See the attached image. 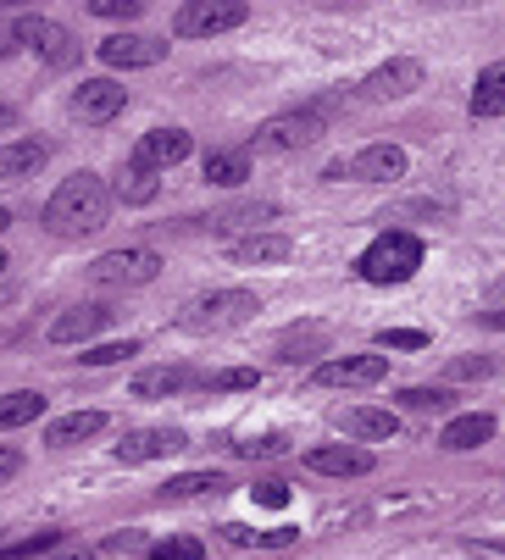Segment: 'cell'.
<instances>
[{"mask_svg":"<svg viewBox=\"0 0 505 560\" xmlns=\"http://www.w3.org/2000/svg\"><path fill=\"white\" fill-rule=\"evenodd\" d=\"M322 178H328V184H340V178H356V184H394V178H405V150H400V144H367L361 155H351V162H333Z\"/></svg>","mask_w":505,"mask_h":560,"instance_id":"cell-6","label":"cell"},{"mask_svg":"<svg viewBox=\"0 0 505 560\" xmlns=\"http://www.w3.org/2000/svg\"><path fill=\"white\" fill-rule=\"evenodd\" d=\"M489 372H494L489 355H461V361H450V377H456V383H467V377H489Z\"/></svg>","mask_w":505,"mask_h":560,"instance_id":"cell-38","label":"cell"},{"mask_svg":"<svg viewBox=\"0 0 505 560\" xmlns=\"http://www.w3.org/2000/svg\"><path fill=\"white\" fill-rule=\"evenodd\" d=\"M400 399H405L411 411H450V399H456V394H450V388H405Z\"/></svg>","mask_w":505,"mask_h":560,"instance_id":"cell-34","label":"cell"},{"mask_svg":"<svg viewBox=\"0 0 505 560\" xmlns=\"http://www.w3.org/2000/svg\"><path fill=\"white\" fill-rule=\"evenodd\" d=\"M45 549H61V527H39V533L7 544V549H0V560H34V555H45Z\"/></svg>","mask_w":505,"mask_h":560,"instance_id":"cell-30","label":"cell"},{"mask_svg":"<svg viewBox=\"0 0 505 560\" xmlns=\"http://www.w3.org/2000/svg\"><path fill=\"white\" fill-rule=\"evenodd\" d=\"M156 189H161V184H156V173H145V167H134V162H128V167L117 173L112 200H123V206H150V200H156Z\"/></svg>","mask_w":505,"mask_h":560,"instance_id":"cell-26","label":"cell"},{"mask_svg":"<svg viewBox=\"0 0 505 560\" xmlns=\"http://www.w3.org/2000/svg\"><path fill=\"white\" fill-rule=\"evenodd\" d=\"M173 450H184V433L179 428H139V433H123L117 460L123 466H139V460H161V455H173Z\"/></svg>","mask_w":505,"mask_h":560,"instance_id":"cell-15","label":"cell"},{"mask_svg":"<svg viewBox=\"0 0 505 560\" xmlns=\"http://www.w3.org/2000/svg\"><path fill=\"white\" fill-rule=\"evenodd\" d=\"M411 90H423V61H411V56L383 61L367 84H361L367 101H400V95H411Z\"/></svg>","mask_w":505,"mask_h":560,"instance_id":"cell-11","label":"cell"},{"mask_svg":"<svg viewBox=\"0 0 505 560\" xmlns=\"http://www.w3.org/2000/svg\"><path fill=\"white\" fill-rule=\"evenodd\" d=\"M45 162H50V144L45 139H12V144H0V178H7V184L34 178Z\"/></svg>","mask_w":505,"mask_h":560,"instance_id":"cell-18","label":"cell"},{"mask_svg":"<svg viewBox=\"0 0 505 560\" xmlns=\"http://www.w3.org/2000/svg\"><path fill=\"white\" fill-rule=\"evenodd\" d=\"M478 323L483 328H505V311H478Z\"/></svg>","mask_w":505,"mask_h":560,"instance_id":"cell-42","label":"cell"},{"mask_svg":"<svg viewBox=\"0 0 505 560\" xmlns=\"http://www.w3.org/2000/svg\"><path fill=\"white\" fill-rule=\"evenodd\" d=\"M12 122H18V112H12V106H0V128H12Z\"/></svg>","mask_w":505,"mask_h":560,"instance_id":"cell-43","label":"cell"},{"mask_svg":"<svg viewBox=\"0 0 505 560\" xmlns=\"http://www.w3.org/2000/svg\"><path fill=\"white\" fill-rule=\"evenodd\" d=\"M483 549H494V555H505V538H489V544H483Z\"/></svg>","mask_w":505,"mask_h":560,"instance_id":"cell-44","label":"cell"},{"mask_svg":"<svg viewBox=\"0 0 505 560\" xmlns=\"http://www.w3.org/2000/svg\"><path fill=\"white\" fill-rule=\"evenodd\" d=\"M256 311L262 305H256V294H250V289H217V294H200V300L184 305V328L190 334H228V328L250 323Z\"/></svg>","mask_w":505,"mask_h":560,"instance_id":"cell-3","label":"cell"},{"mask_svg":"<svg viewBox=\"0 0 505 560\" xmlns=\"http://www.w3.org/2000/svg\"><path fill=\"white\" fill-rule=\"evenodd\" d=\"M416 267H423V238L416 233H378L372 245L361 250V261H356V272L367 278V283H405V278H416Z\"/></svg>","mask_w":505,"mask_h":560,"instance_id":"cell-2","label":"cell"},{"mask_svg":"<svg viewBox=\"0 0 505 560\" xmlns=\"http://www.w3.org/2000/svg\"><path fill=\"white\" fill-rule=\"evenodd\" d=\"M128 355H139V339H123V345H95V350H83L78 361H83V366H112V361H128Z\"/></svg>","mask_w":505,"mask_h":560,"instance_id":"cell-33","label":"cell"},{"mask_svg":"<svg viewBox=\"0 0 505 560\" xmlns=\"http://www.w3.org/2000/svg\"><path fill=\"white\" fill-rule=\"evenodd\" d=\"M340 428L351 439H361V444H378V439H394L400 433V417L394 411H378V406H356V411L340 417Z\"/></svg>","mask_w":505,"mask_h":560,"instance_id":"cell-21","label":"cell"},{"mask_svg":"<svg viewBox=\"0 0 505 560\" xmlns=\"http://www.w3.org/2000/svg\"><path fill=\"white\" fill-rule=\"evenodd\" d=\"M95 433H106V411H67V417H56L45 428V444L50 450H72V444L95 439Z\"/></svg>","mask_w":505,"mask_h":560,"instance_id":"cell-19","label":"cell"},{"mask_svg":"<svg viewBox=\"0 0 505 560\" xmlns=\"http://www.w3.org/2000/svg\"><path fill=\"white\" fill-rule=\"evenodd\" d=\"M239 455H250V460H278V455H289V439H250V444H233Z\"/></svg>","mask_w":505,"mask_h":560,"instance_id":"cell-35","label":"cell"},{"mask_svg":"<svg viewBox=\"0 0 505 560\" xmlns=\"http://www.w3.org/2000/svg\"><path fill=\"white\" fill-rule=\"evenodd\" d=\"M45 417V394L39 388H12V394H0V433L7 428H28Z\"/></svg>","mask_w":505,"mask_h":560,"instance_id":"cell-23","label":"cell"},{"mask_svg":"<svg viewBox=\"0 0 505 560\" xmlns=\"http://www.w3.org/2000/svg\"><path fill=\"white\" fill-rule=\"evenodd\" d=\"M90 12H95V18H123V23H128V18L145 12V0H90Z\"/></svg>","mask_w":505,"mask_h":560,"instance_id":"cell-37","label":"cell"},{"mask_svg":"<svg viewBox=\"0 0 505 560\" xmlns=\"http://www.w3.org/2000/svg\"><path fill=\"white\" fill-rule=\"evenodd\" d=\"M184 388H200V372H190V366H150V372L134 377V399H173Z\"/></svg>","mask_w":505,"mask_h":560,"instance_id":"cell-17","label":"cell"},{"mask_svg":"<svg viewBox=\"0 0 505 560\" xmlns=\"http://www.w3.org/2000/svg\"><path fill=\"white\" fill-rule=\"evenodd\" d=\"M273 217H278V206H273V200H256V206H228V211H217L211 228H222V233H228V228H262V222H273Z\"/></svg>","mask_w":505,"mask_h":560,"instance_id":"cell-28","label":"cell"},{"mask_svg":"<svg viewBox=\"0 0 505 560\" xmlns=\"http://www.w3.org/2000/svg\"><path fill=\"white\" fill-rule=\"evenodd\" d=\"M7 222H12V211H7V206H0V233H7Z\"/></svg>","mask_w":505,"mask_h":560,"instance_id":"cell-45","label":"cell"},{"mask_svg":"<svg viewBox=\"0 0 505 560\" xmlns=\"http://www.w3.org/2000/svg\"><path fill=\"white\" fill-rule=\"evenodd\" d=\"M250 494H256V505H273V511H284V505H289V483H278V477H267V483H256Z\"/></svg>","mask_w":505,"mask_h":560,"instance_id":"cell-39","label":"cell"},{"mask_svg":"<svg viewBox=\"0 0 505 560\" xmlns=\"http://www.w3.org/2000/svg\"><path fill=\"white\" fill-rule=\"evenodd\" d=\"M106 549H112V555H123V549H150V544H145L139 533H117V538H106Z\"/></svg>","mask_w":505,"mask_h":560,"instance_id":"cell-41","label":"cell"},{"mask_svg":"<svg viewBox=\"0 0 505 560\" xmlns=\"http://www.w3.org/2000/svg\"><path fill=\"white\" fill-rule=\"evenodd\" d=\"M289 238L284 233H250V238H239L233 245V261L239 267H273V261H289Z\"/></svg>","mask_w":505,"mask_h":560,"instance_id":"cell-22","label":"cell"},{"mask_svg":"<svg viewBox=\"0 0 505 560\" xmlns=\"http://www.w3.org/2000/svg\"><path fill=\"white\" fill-rule=\"evenodd\" d=\"M123 106H128V90L112 84V78H90V84H78V90H72V117H78V122H90V128L123 117Z\"/></svg>","mask_w":505,"mask_h":560,"instance_id":"cell-9","label":"cell"},{"mask_svg":"<svg viewBox=\"0 0 505 560\" xmlns=\"http://www.w3.org/2000/svg\"><path fill=\"white\" fill-rule=\"evenodd\" d=\"M0 272H7V250H0Z\"/></svg>","mask_w":505,"mask_h":560,"instance_id":"cell-46","label":"cell"},{"mask_svg":"<svg viewBox=\"0 0 505 560\" xmlns=\"http://www.w3.org/2000/svg\"><path fill=\"white\" fill-rule=\"evenodd\" d=\"M322 133V112L311 106V112H284V117H267L256 133H250V144H244V155L256 150V155H284V150H306L311 139Z\"/></svg>","mask_w":505,"mask_h":560,"instance_id":"cell-4","label":"cell"},{"mask_svg":"<svg viewBox=\"0 0 505 560\" xmlns=\"http://www.w3.org/2000/svg\"><path fill=\"white\" fill-rule=\"evenodd\" d=\"M250 18L244 0H190V7H179L173 18V34L179 39H211V34H228Z\"/></svg>","mask_w":505,"mask_h":560,"instance_id":"cell-5","label":"cell"},{"mask_svg":"<svg viewBox=\"0 0 505 560\" xmlns=\"http://www.w3.org/2000/svg\"><path fill=\"white\" fill-rule=\"evenodd\" d=\"M12 34H18V45L39 50L50 67H67V61H72V39H67V28H61V23H50V18H18V23H12Z\"/></svg>","mask_w":505,"mask_h":560,"instance_id":"cell-12","label":"cell"},{"mask_svg":"<svg viewBox=\"0 0 505 560\" xmlns=\"http://www.w3.org/2000/svg\"><path fill=\"white\" fill-rule=\"evenodd\" d=\"M378 345H383V350H423V345H428V334H416V328H383V334H378Z\"/></svg>","mask_w":505,"mask_h":560,"instance_id":"cell-36","label":"cell"},{"mask_svg":"<svg viewBox=\"0 0 505 560\" xmlns=\"http://www.w3.org/2000/svg\"><path fill=\"white\" fill-rule=\"evenodd\" d=\"M217 489H228L217 471H184V477H173V483L161 489V500H195V494H217Z\"/></svg>","mask_w":505,"mask_h":560,"instance_id":"cell-29","label":"cell"},{"mask_svg":"<svg viewBox=\"0 0 505 560\" xmlns=\"http://www.w3.org/2000/svg\"><path fill=\"white\" fill-rule=\"evenodd\" d=\"M95 50H101L106 67H123V72H128V67H156V61L167 56V45L150 39V34H112V39H101Z\"/></svg>","mask_w":505,"mask_h":560,"instance_id":"cell-14","label":"cell"},{"mask_svg":"<svg viewBox=\"0 0 505 560\" xmlns=\"http://www.w3.org/2000/svg\"><path fill=\"white\" fill-rule=\"evenodd\" d=\"M106 217H112V189H106L95 173L67 178V184L50 195V206H45V228H50L56 238H90L95 228H106Z\"/></svg>","mask_w":505,"mask_h":560,"instance_id":"cell-1","label":"cell"},{"mask_svg":"<svg viewBox=\"0 0 505 560\" xmlns=\"http://www.w3.org/2000/svg\"><path fill=\"white\" fill-rule=\"evenodd\" d=\"M156 272H161V256L145 250V245H134V250H106V256L90 267V283H101V289H139V283H150Z\"/></svg>","mask_w":505,"mask_h":560,"instance_id":"cell-7","label":"cell"},{"mask_svg":"<svg viewBox=\"0 0 505 560\" xmlns=\"http://www.w3.org/2000/svg\"><path fill=\"white\" fill-rule=\"evenodd\" d=\"M18 471H23V450H0V483H12Z\"/></svg>","mask_w":505,"mask_h":560,"instance_id":"cell-40","label":"cell"},{"mask_svg":"<svg viewBox=\"0 0 505 560\" xmlns=\"http://www.w3.org/2000/svg\"><path fill=\"white\" fill-rule=\"evenodd\" d=\"M184 155H190V133H184V128H150V133L134 144V155H128V162L161 178L167 167H179Z\"/></svg>","mask_w":505,"mask_h":560,"instance_id":"cell-10","label":"cell"},{"mask_svg":"<svg viewBox=\"0 0 505 560\" xmlns=\"http://www.w3.org/2000/svg\"><path fill=\"white\" fill-rule=\"evenodd\" d=\"M467 112H472L478 122H489V117H505V61H494V67H483V72H478V84H472V101H467Z\"/></svg>","mask_w":505,"mask_h":560,"instance_id":"cell-20","label":"cell"},{"mask_svg":"<svg viewBox=\"0 0 505 560\" xmlns=\"http://www.w3.org/2000/svg\"><path fill=\"white\" fill-rule=\"evenodd\" d=\"M306 466L322 471V477H367V471L378 466V455L361 450V444H317V450L306 455Z\"/></svg>","mask_w":505,"mask_h":560,"instance_id":"cell-13","label":"cell"},{"mask_svg":"<svg viewBox=\"0 0 505 560\" xmlns=\"http://www.w3.org/2000/svg\"><path fill=\"white\" fill-rule=\"evenodd\" d=\"M389 377V355H340V361H322L311 372L317 388H372Z\"/></svg>","mask_w":505,"mask_h":560,"instance_id":"cell-8","label":"cell"},{"mask_svg":"<svg viewBox=\"0 0 505 560\" xmlns=\"http://www.w3.org/2000/svg\"><path fill=\"white\" fill-rule=\"evenodd\" d=\"M489 439H494V417H483V411L456 417V422L439 433V444H445V450H478V444H489Z\"/></svg>","mask_w":505,"mask_h":560,"instance_id":"cell-24","label":"cell"},{"mask_svg":"<svg viewBox=\"0 0 505 560\" xmlns=\"http://www.w3.org/2000/svg\"><path fill=\"white\" fill-rule=\"evenodd\" d=\"M112 323V305H72L50 323V345H83L90 334H101Z\"/></svg>","mask_w":505,"mask_h":560,"instance_id":"cell-16","label":"cell"},{"mask_svg":"<svg viewBox=\"0 0 505 560\" xmlns=\"http://www.w3.org/2000/svg\"><path fill=\"white\" fill-rule=\"evenodd\" d=\"M145 555H150V560H200L206 544H200V538H156Z\"/></svg>","mask_w":505,"mask_h":560,"instance_id":"cell-32","label":"cell"},{"mask_svg":"<svg viewBox=\"0 0 505 560\" xmlns=\"http://www.w3.org/2000/svg\"><path fill=\"white\" fill-rule=\"evenodd\" d=\"M256 383H262L256 366H228V372H206V377H200L206 394H233V388H256Z\"/></svg>","mask_w":505,"mask_h":560,"instance_id":"cell-31","label":"cell"},{"mask_svg":"<svg viewBox=\"0 0 505 560\" xmlns=\"http://www.w3.org/2000/svg\"><path fill=\"white\" fill-rule=\"evenodd\" d=\"M244 178H250V155H244V150H211V155H206V184L239 189Z\"/></svg>","mask_w":505,"mask_h":560,"instance_id":"cell-25","label":"cell"},{"mask_svg":"<svg viewBox=\"0 0 505 560\" xmlns=\"http://www.w3.org/2000/svg\"><path fill=\"white\" fill-rule=\"evenodd\" d=\"M322 345H328V328H322V323L289 328V334L278 339V361H300V355H311V350H322Z\"/></svg>","mask_w":505,"mask_h":560,"instance_id":"cell-27","label":"cell"}]
</instances>
